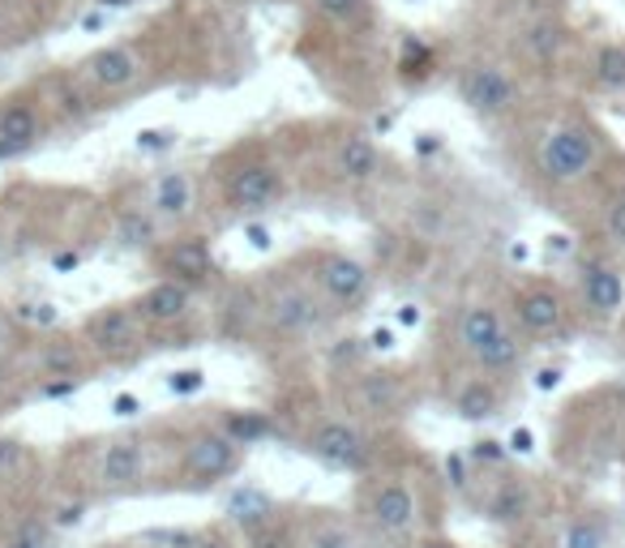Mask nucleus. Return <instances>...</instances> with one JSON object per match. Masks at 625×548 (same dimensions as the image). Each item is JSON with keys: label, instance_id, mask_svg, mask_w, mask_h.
I'll list each match as a JSON object with an SVG mask.
<instances>
[{"label": "nucleus", "instance_id": "33", "mask_svg": "<svg viewBox=\"0 0 625 548\" xmlns=\"http://www.w3.org/2000/svg\"><path fill=\"white\" fill-rule=\"evenodd\" d=\"M312 9H317L326 22L347 26V22H361V18H365L368 0H312Z\"/></svg>", "mask_w": 625, "mask_h": 548}, {"label": "nucleus", "instance_id": "40", "mask_svg": "<svg viewBox=\"0 0 625 548\" xmlns=\"http://www.w3.org/2000/svg\"><path fill=\"white\" fill-rule=\"evenodd\" d=\"M390 348H394V330H390V326H386V330L377 326V330L368 335V351H390Z\"/></svg>", "mask_w": 625, "mask_h": 548}, {"label": "nucleus", "instance_id": "7", "mask_svg": "<svg viewBox=\"0 0 625 548\" xmlns=\"http://www.w3.org/2000/svg\"><path fill=\"white\" fill-rule=\"evenodd\" d=\"M300 450L309 458H317L321 467H330V471H356V476H365L368 467H373V458H377L373 438L356 420H343V416L317 420L309 433H305Z\"/></svg>", "mask_w": 625, "mask_h": 548}, {"label": "nucleus", "instance_id": "27", "mask_svg": "<svg viewBox=\"0 0 625 548\" xmlns=\"http://www.w3.org/2000/svg\"><path fill=\"white\" fill-rule=\"evenodd\" d=\"M296 548H361V545H356L352 523L330 518V514H317L309 527L296 536Z\"/></svg>", "mask_w": 625, "mask_h": 548}, {"label": "nucleus", "instance_id": "17", "mask_svg": "<svg viewBox=\"0 0 625 548\" xmlns=\"http://www.w3.org/2000/svg\"><path fill=\"white\" fill-rule=\"evenodd\" d=\"M44 142V107L31 95H9L0 103V159H17Z\"/></svg>", "mask_w": 625, "mask_h": 548}, {"label": "nucleus", "instance_id": "29", "mask_svg": "<svg viewBox=\"0 0 625 548\" xmlns=\"http://www.w3.org/2000/svg\"><path fill=\"white\" fill-rule=\"evenodd\" d=\"M232 442H240V446H253L261 438H270V420L261 416V411H245V416H223V424H219Z\"/></svg>", "mask_w": 625, "mask_h": 548}, {"label": "nucleus", "instance_id": "6", "mask_svg": "<svg viewBox=\"0 0 625 548\" xmlns=\"http://www.w3.org/2000/svg\"><path fill=\"white\" fill-rule=\"evenodd\" d=\"M82 339L95 351V360L129 364L151 343V326L142 322L138 304H104L82 322Z\"/></svg>", "mask_w": 625, "mask_h": 548}, {"label": "nucleus", "instance_id": "44", "mask_svg": "<svg viewBox=\"0 0 625 548\" xmlns=\"http://www.w3.org/2000/svg\"><path fill=\"white\" fill-rule=\"evenodd\" d=\"M399 322H403V326H420V308H416V304H403V308H399Z\"/></svg>", "mask_w": 625, "mask_h": 548}, {"label": "nucleus", "instance_id": "10", "mask_svg": "<svg viewBox=\"0 0 625 548\" xmlns=\"http://www.w3.org/2000/svg\"><path fill=\"white\" fill-rule=\"evenodd\" d=\"M574 300L582 308L587 322L595 326H609L613 317H622L625 308V270L604 257V253H591L578 261V275H574Z\"/></svg>", "mask_w": 625, "mask_h": 548}, {"label": "nucleus", "instance_id": "5", "mask_svg": "<svg viewBox=\"0 0 625 548\" xmlns=\"http://www.w3.org/2000/svg\"><path fill=\"white\" fill-rule=\"evenodd\" d=\"M356 514H361V523L373 536L403 540V536L416 532L420 498L403 476H368V485L361 489V501H356Z\"/></svg>", "mask_w": 625, "mask_h": 548}, {"label": "nucleus", "instance_id": "11", "mask_svg": "<svg viewBox=\"0 0 625 548\" xmlns=\"http://www.w3.org/2000/svg\"><path fill=\"white\" fill-rule=\"evenodd\" d=\"M240 442H232L223 429H202L180 450V485L185 489H214L240 471Z\"/></svg>", "mask_w": 625, "mask_h": 548}, {"label": "nucleus", "instance_id": "22", "mask_svg": "<svg viewBox=\"0 0 625 548\" xmlns=\"http://www.w3.org/2000/svg\"><path fill=\"white\" fill-rule=\"evenodd\" d=\"M502 407H506V386H502V377H488V373L468 377V382L459 386V395H455V411H459V420H471V424L493 420Z\"/></svg>", "mask_w": 625, "mask_h": 548}, {"label": "nucleus", "instance_id": "20", "mask_svg": "<svg viewBox=\"0 0 625 548\" xmlns=\"http://www.w3.org/2000/svg\"><path fill=\"white\" fill-rule=\"evenodd\" d=\"M531 505H535L531 480L527 476H502V480H493V489L484 498V518L493 527H519L531 518Z\"/></svg>", "mask_w": 625, "mask_h": 548}, {"label": "nucleus", "instance_id": "15", "mask_svg": "<svg viewBox=\"0 0 625 548\" xmlns=\"http://www.w3.org/2000/svg\"><path fill=\"white\" fill-rule=\"evenodd\" d=\"M408 403V382L399 369H365L352 382V416L356 420H394Z\"/></svg>", "mask_w": 625, "mask_h": 548}, {"label": "nucleus", "instance_id": "31", "mask_svg": "<svg viewBox=\"0 0 625 548\" xmlns=\"http://www.w3.org/2000/svg\"><path fill=\"white\" fill-rule=\"evenodd\" d=\"M600 228H604V241H609V245L625 249V180L613 189V198H609L604 214H600Z\"/></svg>", "mask_w": 625, "mask_h": 548}, {"label": "nucleus", "instance_id": "25", "mask_svg": "<svg viewBox=\"0 0 625 548\" xmlns=\"http://www.w3.org/2000/svg\"><path fill=\"white\" fill-rule=\"evenodd\" d=\"M116 241H120L125 249H155L158 214L151 206H120V210H116Z\"/></svg>", "mask_w": 625, "mask_h": 548}, {"label": "nucleus", "instance_id": "14", "mask_svg": "<svg viewBox=\"0 0 625 548\" xmlns=\"http://www.w3.org/2000/svg\"><path fill=\"white\" fill-rule=\"evenodd\" d=\"M155 270L163 279H176V283H189L193 292L214 283L219 275V261H214V249H210L207 236H172V241H158L155 249Z\"/></svg>", "mask_w": 625, "mask_h": 548}, {"label": "nucleus", "instance_id": "1", "mask_svg": "<svg viewBox=\"0 0 625 548\" xmlns=\"http://www.w3.org/2000/svg\"><path fill=\"white\" fill-rule=\"evenodd\" d=\"M459 348L468 351V360L480 373H488V377H510L515 369H522L527 339L515 330V322H510L506 308L475 300V304L463 308V317H459Z\"/></svg>", "mask_w": 625, "mask_h": 548}, {"label": "nucleus", "instance_id": "45", "mask_svg": "<svg viewBox=\"0 0 625 548\" xmlns=\"http://www.w3.org/2000/svg\"><path fill=\"white\" fill-rule=\"evenodd\" d=\"M116 411H120V416H133V411H138V399H133V395H120V399H116Z\"/></svg>", "mask_w": 625, "mask_h": 548}, {"label": "nucleus", "instance_id": "39", "mask_svg": "<svg viewBox=\"0 0 625 548\" xmlns=\"http://www.w3.org/2000/svg\"><path fill=\"white\" fill-rule=\"evenodd\" d=\"M502 442H475V450H471V458L475 463H506V450H497Z\"/></svg>", "mask_w": 625, "mask_h": 548}, {"label": "nucleus", "instance_id": "30", "mask_svg": "<svg viewBox=\"0 0 625 548\" xmlns=\"http://www.w3.org/2000/svg\"><path fill=\"white\" fill-rule=\"evenodd\" d=\"M0 548H52V523L48 518H22V523H13V532L4 536Z\"/></svg>", "mask_w": 625, "mask_h": 548}, {"label": "nucleus", "instance_id": "23", "mask_svg": "<svg viewBox=\"0 0 625 548\" xmlns=\"http://www.w3.org/2000/svg\"><path fill=\"white\" fill-rule=\"evenodd\" d=\"M151 210L158 223H185L193 214V180L189 172H158L151 185Z\"/></svg>", "mask_w": 625, "mask_h": 548}, {"label": "nucleus", "instance_id": "41", "mask_svg": "<svg viewBox=\"0 0 625 548\" xmlns=\"http://www.w3.org/2000/svg\"><path fill=\"white\" fill-rule=\"evenodd\" d=\"M13 382H17V364H13V355H0V395H4Z\"/></svg>", "mask_w": 625, "mask_h": 548}, {"label": "nucleus", "instance_id": "36", "mask_svg": "<svg viewBox=\"0 0 625 548\" xmlns=\"http://www.w3.org/2000/svg\"><path fill=\"white\" fill-rule=\"evenodd\" d=\"M82 514H86V501H60L48 523H52V527H78V523H82Z\"/></svg>", "mask_w": 625, "mask_h": 548}, {"label": "nucleus", "instance_id": "26", "mask_svg": "<svg viewBox=\"0 0 625 548\" xmlns=\"http://www.w3.org/2000/svg\"><path fill=\"white\" fill-rule=\"evenodd\" d=\"M562 48H566V31H562V22H553V18H540V22H531V26L522 31V56L535 60L540 69H553Z\"/></svg>", "mask_w": 625, "mask_h": 548}, {"label": "nucleus", "instance_id": "32", "mask_svg": "<svg viewBox=\"0 0 625 548\" xmlns=\"http://www.w3.org/2000/svg\"><path fill=\"white\" fill-rule=\"evenodd\" d=\"M562 548H609L604 523H595V518H574L570 527L562 532Z\"/></svg>", "mask_w": 625, "mask_h": 548}, {"label": "nucleus", "instance_id": "19", "mask_svg": "<svg viewBox=\"0 0 625 548\" xmlns=\"http://www.w3.org/2000/svg\"><path fill=\"white\" fill-rule=\"evenodd\" d=\"M95 364V351L86 339H44L35 351V373L39 377H60V382H82Z\"/></svg>", "mask_w": 625, "mask_h": 548}, {"label": "nucleus", "instance_id": "38", "mask_svg": "<svg viewBox=\"0 0 625 548\" xmlns=\"http://www.w3.org/2000/svg\"><path fill=\"white\" fill-rule=\"evenodd\" d=\"M202 386V373L198 369H185V373H172V395H193Z\"/></svg>", "mask_w": 625, "mask_h": 548}, {"label": "nucleus", "instance_id": "12", "mask_svg": "<svg viewBox=\"0 0 625 548\" xmlns=\"http://www.w3.org/2000/svg\"><path fill=\"white\" fill-rule=\"evenodd\" d=\"M459 100L468 103L475 116H484V120H502L522 103V86L506 65L471 60L468 69L459 73Z\"/></svg>", "mask_w": 625, "mask_h": 548}, {"label": "nucleus", "instance_id": "46", "mask_svg": "<svg viewBox=\"0 0 625 548\" xmlns=\"http://www.w3.org/2000/svg\"><path fill=\"white\" fill-rule=\"evenodd\" d=\"M78 261H82V253H60V257H56L60 270H69V266H78Z\"/></svg>", "mask_w": 625, "mask_h": 548}, {"label": "nucleus", "instance_id": "43", "mask_svg": "<svg viewBox=\"0 0 625 548\" xmlns=\"http://www.w3.org/2000/svg\"><path fill=\"white\" fill-rule=\"evenodd\" d=\"M0 355H13V322L0 313Z\"/></svg>", "mask_w": 625, "mask_h": 548}, {"label": "nucleus", "instance_id": "37", "mask_svg": "<svg viewBox=\"0 0 625 548\" xmlns=\"http://www.w3.org/2000/svg\"><path fill=\"white\" fill-rule=\"evenodd\" d=\"M167 147H176L172 129H146V133H138V150H167Z\"/></svg>", "mask_w": 625, "mask_h": 548}, {"label": "nucleus", "instance_id": "21", "mask_svg": "<svg viewBox=\"0 0 625 548\" xmlns=\"http://www.w3.org/2000/svg\"><path fill=\"white\" fill-rule=\"evenodd\" d=\"M334 172L347 185H368L381 176V150L373 147V138L365 133H347L334 142Z\"/></svg>", "mask_w": 625, "mask_h": 548}, {"label": "nucleus", "instance_id": "2", "mask_svg": "<svg viewBox=\"0 0 625 548\" xmlns=\"http://www.w3.org/2000/svg\"><path fill=\"white\" fill-rule=\"evenodd\" d=\"M604 159V138L595 125L587 120H557L544 129L540 147H535V172L553 185V189H570L582 185Z\"/></svg>", "mask_w": 625, "mask_h": 548}, {"label": "nucleus", "instance_id": "13", "mask_svg": "<svg viewBox=\"0 0 625 548\" xmlns=\"http://www.w3.org/2000/svg\"><path fill=\"white\" fill-rule=\"evenodd\" d=\"M146 463H151V442L142 433H116L99 446L95 480L104 493H129L146 480Z\"/></svg>", "mask_w": 625, "mask_h": 548}, {"label": "nucleus", "instance_id": "9", "mask_svg": "<svg viewBox=\"0 0 625 548\" xmlns=\"http://www.w3.org/2000/svg\"><path fill=\"white\" fill-rule=\"evenodd\" d=\"M570 300L557 283H544V279H531L519 283L515 296H510V322L522 339H553V335H566L570 330Z\"/></svg>", "mask_w": 625, "mask_h": 548}, {"label": "nucleus", "instance_id": "42", "mask_svg": "<svg viewBox=\"0 0 625 548\" xmlns=\"http://www.w3.org/2000/svg\"><path fill=\"white\" fill-rule=\"evenodd\" d=\"M412 548H459L450 536H437V532H428V536H416V545Z\"/></svg>", "mask_w": 625, "mask_h": 548}, {"label": "nucleus", "instance_id": "35", "mask_svg": "<svg viewBox=\"0 0 625 548\" xmlns=\"http://www.w3.org/2000/svg\"><path fill=\"white\" fill-rule=\"evenodd\" d=\"M249 548H296V536H292V532H283L279 523H270V527L249 532Z\"/></svg>", "mask_w": 625, "mask_h": 548}, {"label": "nucleus", "instance_id": "24", "mask_svg": "<svg viewBox=\"0 0 625 548\" xmlns=\"http://www.w3.org/2000/svg\"><path fill=\"white\" fill-rule=\"evenodd\" d=\"M227 518H232L236 527H245V536H249V532H258V527L279 523V505H274L270 493L245 485V489H236V493L227 498Z\"/></svg>", "mask_w": 625, "mask_h": 548}, {"label": "nucleus", "instance_id": "47", "mask_svg": "<svg viewBox=\"0 0 625 548\" xmlns=\"http://www.w3.org/2000/svg\"><path fill=\"white\" fill-rule=\"evenodd\" d=\"M99 4H107V9H125L129 0H99Z\"/></svg>", "mask_w": 625, "mask_h": 548}, {"label": "nucleus", "instance_id": "18", "mask_svg": "<svg viewBox=\"0 0 625 548\" xmlns=\"http://www.w3.org/2000/svg\"><path fill=\"white\" fill-rule=\"evenodd\" d=\"M193 300H198V292H193L189 283L158 279V283H151L133 304H138L142 322H146L151 335H155V330H176V326H185V322L193 317Z\"/></svg>", "mask_w": 625, "mask_h": 548}, {"label": "nucleus", "instance_id": "8", "mask_svg": "<svg viewBox=\"0 0 625 548\" xmlns=\"http://www.w3.org/2000/svg\"><path fill=\"white\" fill-rule=\"evenodd\" d=\"M309 283L330 313H356L373 292V275L361 257L343 249H317L309 257Z\"/></svg>", "mask_w": 625, "mask_h": 548}, {"label": "nucleus", "instance_id": "34", "mask_svg": "<svg viewBox=\"0 0 625 548\" xmlns=\"http://www.w3.org/2000/svg\"><path fill=\"white\" fill-rule=\"evenodd\" d=\"M22 467H26V446L17 438H0V480L22 476Z\"/></svg>", "mask_w": 625, "mask_h": 548}, {"label": "nucleus", "instance_id": "16", "mask_svg": "<svg viewBox=\"0 0 625 548\" xmlns=\"http://www.w3.org/2000/svg\"><path fill=\"white\" fill-rule=\"evenodd\" d=\"M142 78V56L129 44H107L82 60V82L95 86L99 95H120Z\"/></svg>", "mask_w": 625, "mask_h": 548}, {"label": "nucleus", "instance_id": "28", "mask_svg": "<svg viewBox=\"0 0 625 548\" xmlns=\"http://www.w3.org/2000/svg\"><path fill=\"white\" fill-rule=\"evenodd\" d=\"M591 82L600 91H625V44H604L591 60Z\"/></svg>", "mask_w": 625, "mask_h": 548}, {"label": "nucleus", "instance_id": "3", "mask_svg": "<svg viewBox=\"0 0 625 548\" xmlns=\"http://www.w3.org/2000/svg\"><path fill=\"white\" fill-rule=\"evenodd\" d=\"M330 308L317 296V288L309 283V275L283 270L279 279H270L266 296H261V322L274 339H305L317 335L326 326Z\"/></svg>", "mask_w": 625, "mask_h": 548}, {"label": "nucleus", "instance_id": "4", "mask_svg": "<svg viewBox=\"0 0 625 548\" xmlns=\"http://www.w3.org/2000/svg\"><path fill=\"white\" fill-rule=\"evenodd\" d=\"M219 189H223V201H227V210H236V214H266V210H274L279 201L287 198V172H283V163L279 159H270V154H236L223 172H219Z\"/></svg>", "mask_w": 625, "mask_h": 548}]
</instances>
